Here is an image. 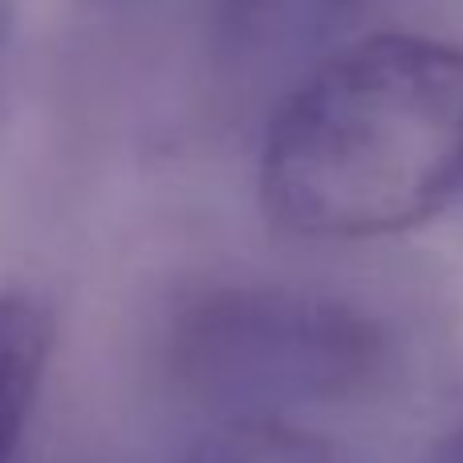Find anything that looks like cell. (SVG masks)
<instances>
[{"label": "cell", "mask_w": 463, "mask_h": 463, "mask_svg": "<svg viewBox=\"0 0 463 463\" xmlns=\"http://www.w3.org/2000/svg\"><path fill=\"white\" fill-rule=\"evenodd\" d=\"M423 463H463V419L443 435L439 443H435L431 456H427Z\"/></svg>", "instance_id": "cell-6"}, {"label": "cell", "mask_w": 463, "mask_h": 463, "mask_svg": "<svg viewBox=\"0 0 463 463\" xmlns=\"http://www.w3.org/2000/svg\"><path fill=\"white\" fill-rule=\"evenodd\" d=\"M8 24H13V16H8V0H0V70H5V53H8Z\"/></svg>", "instance_id": "cell-7"}, {"label": "cell", "mask_w": 463, "mask_h": 463, "mask_svg": "<svg viewBox=\"0 0 463 463\" xmlns=\"http://www.w3.org/2000/svg\"><path fill=\"white\" fill-rule=\"evenodd\" d=\"M175 463H342L301 423H216Z\"/></svg>", "instance_id": "cell-5"}, {"label": "cell", "mask_w": 463, "mask_h": 463, "mask_svg": "<svg viewBox=\"0 0 463 463\" xmlns=\"http://www.w3.org/2000/svg\"><path fill=\"white\" fill-rule=\"evenodd\" d=\"M256 195L285 236L411 232L463 195V49L370 33L301 73L260 138Z\"/></svg>", "instance_id": "cell-1"}, {"label": "cell", "mask_w": 463, "mask_h": 463, "mask_svg": "<svg viewBox=\"0 0 463 463\" xmlns=\"http://www.w3.org/2000/svg\"><path fill=\"white\" fill-rule=\"evenodd\" d=\"M167 374L220 423H293L370 394L391 370V334L362 305L293 285H216L167 326Z\"/></svg>", "instance_id": "cell-2"}, {"label": "cell", "mask_w": 463, "mask_h": 463, "mask_svg": "<svg viewBox=\"0 0 463 463\" xmlns=\"http://www.w3.org/2000/svg\"><path fill=\"white\" fill-rule=\"evenodd\" d=\"M57 321L33 288H0V463H13L37 411Z\"/></svg>", "instance_id": "cell-4"}, {"label": "cell", "mask_w": 463, "mask_h": 463, "mask_svg": "<svg viewBox=\"0 0 463 463\" xmlns=\"http://www.w3.org/2000/svg\"><path fill=\"white\" fill-rule=\"evenodd\" d=\"M366 0H212V53L228 73L269 78L285 65H317Z\"/></svg>", "instance_id": "cell-3"}]
</instances>
